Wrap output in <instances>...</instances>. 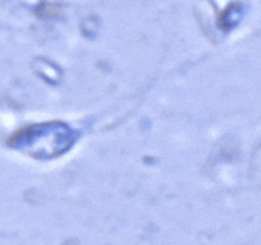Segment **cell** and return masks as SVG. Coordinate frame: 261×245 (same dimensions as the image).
I'll return each mask as SVG.
<instances>
[{"instance_id":"1","label":"cell","mask_w":261,"mask_h":245,"mask_svg":"<svg viewBox=\"0 0 261 245\" xmlns=\"http://www.w3.org/2000/svg\"><path fill=\"white\" fill-rule=\"evenodd\" d=\"M76 139V133L64 122H45L25 133V145L31 155L38 158H53L66 152Z\"/></svg>"}]
</instances>
